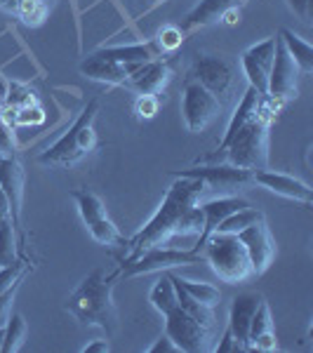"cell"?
<instances>
[{"label": "cell", "instance_id": "6da1fadb", "mask_svg": "<svg viewBox=\"0 0 313 353\" xmlns=\"http://www.w3.org/2000/svg\"><path fill=\"white\" fill-rule=\"evenodd\" d=\"M205 191V184L201 179H191V176H177L172 186L165 193L161 208L156 210V214L146 221V226L141 229L132 241L128 243L130 257L123 261L130 264L139 254H144L151 248H161L170 241L172 236L179 233H196L203 229V212H201V201Z\"/></svg>", "mask_w": 313, "mask_h": 353}, {"label": "cell", "instance_id": "7a4b0ae2", "mask_svg": "<svg viewBox=\"0 0 313 353\" xmlns=\"http://www.w3.org/2000/svg\"><path fill=\"white\" fill-rule=\"evenodd\" d=\"M121 271L106 273L104 269H94L83 278V283L71 292L64 309L76 321L88 327H101L106 334L116 332L118 327V311L113 304V285H116Z\"/></svg>", "mask_w": 313, "mask_h": 353}, {"label": "cell", "instance_id": "3957f363", "mask_svg": "<svg viewBox=\"0 0 313 353\" xmlns=\"http://www.w3.org/2000/svg\"><path fill=\"white\" fill-rule=\"evenodd\" d=\"M273 111L266 104L252 121H248L236 137L229 141V146L221 153L229 165H236L241 170H250V172H259V170L269 168V123Z\"/></svg>", "mask_w": 313, "mask_h": 353}, {"label": "cell", "instance_id": "277c9868", "mask_svg": "<svg viewBox=\"0 0 313 353\" xmlns=\"http://www.w3.org/2000/svg\"><path fill=\"white\" fill-rule=\"evenodd\" d=\"M97 111H99V101L92 99L81 111V116L76 118V123H73L48 151H43L41 156H38V163H43V165H71V163L81 161L83 156H88L90 151H94L97 132H94L92 123L97 118Z\"/></svg>", "mask_w": 313, "mask_h": 353}, {"label": "cell", "instance_id": "5b68a950", "mask_svg": "<svg viewBox=\"0 0 313 353\" xmlns=\"http://www.w3.org/2000/svg\"><path fill=\"white\" fill-rule=\"evenodd\" d=\"M201 252L205 261L212 266V271L226 283L245 281L250 273H252L250 257H248L245 248H243V243L238 241L236 233L214 231L212 236L208 238V243L203 245Z\"/></svg>", "mask_w": 313, "mask_h": 353}, {"label": "cell", "instance_id": "8992f818", "mask_svg": "<svg viewBox=\"0 0 313 353\" xmlns=\"http://www.w3.org/2000/svg\"><path fill=\"white\" fill-rule=\"evenodd\" d=\"M71 196H73V201L78 203V210H81L85 226H88V231L92 233V238L97 243L106 245V248H128L130 241H125L121 236V231L116 229V224L109 219L106 208L99 196H94L92 191H85V189L73 191Z\"/></svg>", "mask_w": 313, "mask_h": 353}, {"label": "cell", "instance_id": "52a82bcc", "mask_svg": "<svg viewBox=\"0 0 313 353\" xmlns=\"http://www.w3.org/2000/svg\"><path fill=\"white\" fill-rule=\"evenodd\" d=\"M205 257L203 252L196 250H172V248H151L144 254H139L134 261L123 266L121 276L134 278V276H146V273L156 271H172L174 266H191V264H203Z\"/></svg>", "mask_w": 313, "mask_h": 353}, {"label": "cell", "instance_id": "ba28073f", "mask_svg": "<svg viewBox=\"0 0 313 353\" xmlns=\"http://www.w3.org/2000/svg\"><path fill=\"white\" fill-rule=\"evenodd\" d=\"M191 81L201 83L205 90H210L219 99V104H226L233 94V85H236V73L233 66L224 57L219 54H201L196 57L189 73Z\"/></svg>", "mask_w": 313, "mask_h": 353}, {"label": "cell", "instance_id": "9c48e42d", "mask_svg": "<svg viewBox=\"0 0 313 353\" xmlns=\"http://www.w3.org/2000/svg\"><path fill=\"white\" fill-rule=\"evenodd\" d=\"M221 111L219 99L210 90H205L201 83L186 81L184 97H181V113H184V123L189 132H203L212 121H217Z\"/></svg>", "mask_w": 313, "mask_h": 353}, {"label": "cell", "instance_id": "30bf717a", "mask_svg": "<svg viewBox=\"0 0 313 353\" xmlns=\"http://www.w3.org/2000/svg\"><path fill=\"white\" fill-rule=\"evenodd\" d=\"M165 334L177 344L179 351H186V353L208 351L210 330L203 327L196 318H191L179 304L170 313H165Z\"/></svg>", "mask_w": 313, "mask_h": 353}, {"label": "cell", "instance_id": "8fae6325", "mask_svg": "<svg viewBox=\"0 0 313 353\" xmlns=\"http://www.w3.org/2000/svg\"><path fill=\"white\" fill-rule=\"evenodd\" d=\"M297 78H299L297 64H294V59L290 57L281 38L276 36V57H273L271 76H269V94H266V99L283 104V101L297 97L299 92Z\"/></svg>", "mask_w": 313, "mask_h": 353}, {"label": "cell", "instance_id": "7c38bea8", "mask_svg": "<svg viewBox=\"0 0 313 353\" xmlns=\"http://www.w3.org/2000/svg\"><path fill=\"white\" fill-rule=\"evenodd\" d=\"M273 57H276V36L248 48L241 57V64L243 71H245L250 88L257 90L264 99L269 94V76H271Z\"/></svg>", "mask_w": 313, "mask_h": 353}, {"label": "cell", "instance_id": "4fadbf2b", "mask_svg": "<svg viewBox=\"0 0 313 353\" xmlns=\"http://www.w3.org/2000/svg\"><path fill=\"white\" fill-rule=\"evenodd\" d=\"M236 236L243 243V248H245L252 273H264L269 269L273 257H276V243H273L266 221L264 219L254 221V224H250L248 229H243Z\"/></svg>", "mask_w": 313, "mask_h": 353}, {"label": "cell", "instance_id": "5bb4252c", "mask_svg": "<svg viewBox=\"0 0 313 353\" xmlns=\"http://www.w3.org/2000/svg\"><path fill=\"white\" fill-rule=\"evenodd\" d=\"M174 176H191L201 179L203 184L212 189H236V186L250 184L254 179V172L241 170L236 165H203V168H189V170H174Z\"/></svg>", "mask_w": 313, "mask_h": 353}, {"label": "cell", "instance_id": "9a60e30c", "mask_svg": "<svg viewBox=\"0 0 313 353\" xmlns=\"http://www.w3.org/2000/svg\"><path fill=\"white\" fill-rule=\"evenodd\" d=\"M0 189L10 201L12 224L21 221V203H24V168L17 156H0Z\"/></svg>", "mask_w": 313, "mask_h": 353}, {"label": "cell", "instance_id": "2e32d148", "mask_svg": "<svg viewBox=\"0 0 313 353\" xmlns=\"http://www.w3.org/2000/svg\"><path fill=\"white\" fill-rule=\"evenodd\" d=\"M139 66L141 64H121V61L106 59V57L94 52L81 64V73L85 78H92V81H99V83L128 85L130 76H132Z\"/></svg>", "mask_w": 313, "mask_h": 353}, {"label": "cell", "instance_id": "e0dca14e", "mask_svg": "<svg viewBox=\"0 0 313 353\" xmlns=\"http://www.w3.org/2000/svg\"><path fill=\"white\" fill-rule=\"evenodd\" d=\"M252 181H257V184H261L264 189L278 193V196L290 198V201H297V203H304V205H309L313 201V191H311L309 184H304V181L294 179V176H290V174L273 172V170H269V168L254 172Z\"/></svg>", "mask_w": 313, "mask_h": 353}, {"label": "cell", "instance_id": "ac0fdd59", "mask_svg": "<svg viewBox=\"0 0 313 353\" xmlns=\"http://www.w3.org/2000/svg\"><path fill=\"white\" fill-rule=\"evenodd\" d=\"M243 208H250L248 201L243 198H214V201H208L205 205H201V212H203V229H201V238L196 243V252H201L203 245L208 243V238L212 236L214 229L224 221L229 214L238 212Z\"/></svg>", "mask_w": 313, "mask_h": 353}, {"label": "cell", "instance_id": "d6986e66", "mask_svg": "<svg viewBox=\"0 0 313 353\" xmlns=\"http://www.w3.org/2000/svg\"><path fill=\"white\" fill-rule=\"evenodd\" d=\"M261 304V294L257 292H243L233 299L231 313H229V330L233 334V339L243 346V351H248V334H250V323L252 316L257 311V306Z\"/></svg>", "mask_w": 313, "mask_h": 353}, {"label": "cell", "instance_id": "ffe728a7", "mask_svg": "<svg viewBox=\"0 0 313 353\" xmlns=\"http://www.w3.org/2000/svg\"><path fill=\"white\" fill-rule=\"evenodd\" d=\"M170 81V64L163 59H153L141 64L130 76L128 88L137 90L139 94H158Z\"/></svg>", "mask_w": 313, "mask_h": 353}, {"label": "cell", "instance_id": "44dd1931", "mask_svg": "<svg viewBox=\"0 0 313 353\" xmlns=\"http://www.w3.org/2000/svg\"><path fill=\"white\" fill-rule=\"evenodd\" d=\"M261 104H264V97H261L254 88H250V85H248V90H245V94H243L241 104H238V109L233 111L231 123H229V128H226L224 139L219 141L217 153H214L212 158H221V153H224V149L229 146V141L233 139V137H236V132L243 128V125H245L248 121H252V118L257 116L259 109H261Z\"/></svg>", "mask_w": 313, "mask_h": 353}, {"label": "cell", "instance_id": "7402d4cb", "mask_svg": "<svg viewBox=\"0 0 313 353\" xmlns=\"http://www.w3.org/2000/svg\"><path fill=\"white\" fill-rule=\"evenodd\" d=\"M97 54L113 61H121V64H146V61L153 59H163L165 52L156 41H149V43L125 45V48H104V50H97Z\"/></svg>", "mask_w": 313, "mask_h": 353}, {"label": "cell", "instance_id": "603a6c76", "mask_svg": "<svg viewBox=\"0 0 313 353\" xmlns=\"http://www.w3.org/2000/svg\"><path fill=\"white\" fill-rule=\"evenodd\" d=\"M238 3H241V0H201V5L186 14V21H184L186 31L221 21V14L229 8H238Z\"/></svg>", "mask_w": 313, "mask_h": 353}, {"label": "cell", "instance_id": "cb8c5ba5", "mask_svg": "<svg viewBox=\"0 0 313 353\" xmlns=\"http://www.w3.org/2000/svg\"><path fill=\"white\" fill-rule=\"evenodd\" d=\"M278 38H281L283 45H285V50L290 52V57L294 59L299 73L311 76L313 73V48L311 45L306 41H301L297 33L290 31V28H281V31H278Z\"/></svg>", "mask_w": 313, "mask_h": 353}, {"label": "cell", "instance_id": "d4e9b609", "mask_svg": "<svg viewBox=\"0 0 313 353\" xmlns=\"http://www.w3.org/2000/svg\"><path fill=\"white\" fill-rule=\"evenodd\" d=\"M168 276H170V281H172L174 285H179L181 290H184V292L189 294L191 299L201 301V304L210 306V309H214V306H217L219 301H221L219 290H217V288H212V285H208V283H193V281H186V278H181V276H177V273H172V271H168Z\"/></svg>", "mask_w": 313, "mask_h": 353}, {"label": "cell", "instance_id": "484cf974", "mask_svg": "<svg viewBox=\"0 0 313 353\" xmlns=\"http://www.w3.org/2000/svg\"><path fill=\"white\" fill-rule=\"evenodd\" d=\"M151 304L156 306V311H161L163 316L177 306V290H174L172 281H170L168 271H163V276L158 278V283L153 285V290H151Z\"/></svg>", "mask_w": 313, "mask_h": 353}, {"label": "cell", "instance_id": "4316f807", "mask_svg": "<svg viewBox=\"0 0 313 353\" xmlns=\"http://www.w3.org/2000/svg\"><path fill=\"white\" fill-rule=\"evenodd\" d=\"M26 332H28V325H26L24 316H19V313L10 316L8 323H5L3 349H0V353H17L19 351L21 344H24V339H26Z\"/></svg>", "mask_w": 313, "mask_h": 353}, {"label": "cell", "instance_id": "83f0119b", "mask_svg": "<svg viewBox=\"0 0 313 353\" xmlns=\"http://www.w3.org/2000/svg\"><path fill=\"white\" fill-rule=\"evenodd\" d=\"M172 285H174V283H172ZM174 290H177V304L181 306V309L189 313L191 318H196V321L201 323L203 327L212 330V325H214V313H212V309H210V306H205V304H201V301L191 299L189 294H186L179 285H174Z\"/></svg>", "mask_w": 313, "mask_h": 353}, {"label": "cell", "instance_id": "f1b7e54d", "mask_svg": "<svg viewBox=\"0 0 313 353\" xmlns=\"http://www.w3.org/2000/svg\"><path fill=\"white\" fill-rule=\"evenodd\" d=\"M259 219H264V212L252 210V208H243V210H238V212L229 214V217L221 221L214 231H219V233H241L243 229H248L250 224H254V221H259Z\"/></svg>", "mask_w": 313, "mask_h": 353}, {"label": "cell", "instance_id": "f546056e", "mask_svg": "<svg viewBox=\"0 0 313 353\" xmlns=\"http://www.w3.org/2000/svg\"><path fill=\"white\" fill-rule=\"evenodd\" d=\"M17 14L21 17V21L28 26L43 24V19L48 17V3L45 0H19L17 3Z\"/></svg>", "mask_w": 313, "mask_h": 353}, {"label": "cell", "instance_id": "4dcf8cb0", "mask_svg": "<svg viewBox=\"0 0 313 353\" xmlns=\"http://www.w3.org/2000/svg\"><path fill=\"white\" fill-rule=\"evenodd\" d=\"M14 229L17 226L12 224V219L5 221L0 226V266H8L17 261V238H14Z\"/></svg>", "mask_w": 313, "mask_h": 353}, {"label": "cell", "instance_id": "1f68e13d", "mask_svg": "<svg viewBox=\"0 0 313 353\" xmlns=\"http://www.w3.org/2000/svg\"><path fill=\"white\" fill-rule=\"evenodd\" d=\"M266 332H273V321H271V311H269V304L261 299V304L257 306L252 316V323H250V334H248V351H250V344L254 339L261 337Z\"/></svg>", "mask_w": 313, "mask_h": 353}, {"label": "cell", "instance_id": "d6a6232c", "mask_svg": "<svg viewBox=\"0 0 313 353\" xmlns=\"http://www.w3.org/2000/svg\"><path fill=\"white\" fill-rule=\"evenodd\" d=\"M26 269H28L26 261H21V259H17V261H12V264H8V266H0V294L8 292L10 288L19 285Z\"/></svg>", "mask_w": 313, "mask_h": 353}, {"label": "cell", "instance_id": "836d02e7", "mask_svg": "<svg viewBox=\"0 0 313 353\" xmlns=\"http://www.w3.org/2000/svg\"><path fill=\"white\" fill-rule=\"evenodd\" d=\"M156 43L161 45L163 52H174L181 43H184V31H179L177 26H163L158 31Z\"/></svg>", "mask_w": 313, "mask_h": 353}, {"label": "cell", "instance_id": "e575fe53", "mask_svg": "<svg viewBox=\"0 0 313 353\" xmlns=\"http://www.w3.org/2000/svg\"><path fill=\"white\" fill-rule=\"evenodd\" d=\"M5 104L8 106H28V104H36V97H33V92L28 88H24V85H17L12 83L8 90V99H5Z\"/></svg>", "mask_w": 313, "mask_h": 353}, {"label": "cell", "instance_id": "d590c367", "mask_svg": "<svg viewBox=\"0 0 313 353\" xmlns=\"http://www.w3.org/2000/svg\"><path fill=\"white\" fill-rule=\"evenodd\" d=\"M45 121V113L38 104L19 106L14 116V125H41Z\"/></svg>", "mask_w": 313, "mask_h": 353}, {"label": "cell", "instance_id": "8d00e7d4", "mask_svg": "<svg viewBox=\"0 0 313 353\" xmlns=\"http://www.w3.org/2000/svg\"><path fill=\"white\" fill-rule=\"evenodd\" d=\"M134 113H137V118H141V121H151V118L158 113L156 94H139V99H137V104H134Z\"/></svg>", "mask_w": 313, "mask_h": 353}, {"label": "cell", "instance_id": "74e56055", "mask_svg": "<svg viewBox=\"0 0 313 353\" xmlns=\"http://www.w3.org/2000/svg\"><path fill=\"white\" fill-rule=\"evenodd\" d=\"M17 139L12 125H8L0 118V156H17Z\"/></svg>", "mask_w": 313, "mask_h": 353}, {"label": "cell", "instance_id": "f35d334b", "mask_svg": "<svg viewBox=\"0 0 313 353\" xmlns=\"http://www.w3.org/2000/svg\"><path fill=\"white\" fill-rule=\"evenodd\" d=\"M17 288H19V285L10 288L8 292L0 294V327H5V323H8V318H10V309H12V301H14Z\"/></svg>", "mask_w": 313, "mask_h": 353}, {"label": "cell", "instance_id": "ab89813d", "mask_svg": "<svg viewBox=\"0 0 313 353\" xmlns=\"http://www.w3.org/2000/svg\"><path fill=\"white\" fill-rule=\"evenodd\" d=\"M217 353H238V351H243V346L238 344L236 339H233V334H231V330L226 327V332H224V337H221V341L217 344V349H214Z\"/></svg>", "mask_w": 313, "mask_h": 353}, {"label": "cell", "instance_id": "60d3db41", "mask_svg": "<svg viewBox=\"0 0 313 353\" xmlns=\"http://www.w3.org/2000/svg\"><path fill=\"white\" fill-rule=\"evenodd\" d=\"M290 10L299 17L301 21H309V14H311V0H287Z\"/></svg>", "mask_w": 313, "mask_h": 353}, {"label": "cell", "instance_id": "b9f144b4", "mask_svg": "<svg viewBox=\"0 0 313 353\" xmlns=\"http://www.w3.org/2000/svg\"><path fill=\"white\" fill-rule=\"evenodd\" d=\"M174 351H179V349H177V344L168 337V334H163V337L149 349V353H174Z\"/></svg>", "mask_w": 313, "mask_h": 353}, {"label": "cell", "instance_id": "7bdbcfd3", "mask_svg": "<svg viewBox=\"0 0 313 353\" xmlns=\"http://www.w3.org/2000/svg\"><path fill=\"white\" fill-rule=\"evenodd\" d=\"M10 219H12V214H10V201H8V196H5V191L0 189V226Z\"/></svg>", "mask_w": 313, "mask_h": 353}, {"label": "cell", "instance_id": "ee69618b", "mask_svg": "<svg viewBox=\"0 0 313 353\" xmlns=\"http://www.w3.org/2000/svg\"><path fill=\"white\" fill-rule=\"evenodd\" d=\"M238 19H241V10H238V8H229L224 14H221V21H224V24H229V26L238 24Z\"/></svg>", "mask_w": 313, "mask_h": 353}, {"label": "cell", "instance_id": "f6af8a7d", "mask_svg": "<svg viewBox=\"0 0 313 353\" xmlns=\"http://www.w3.org/2000/svg\"><path fill=\"white\" fill-rule=\"evenodd\" d=\"M106 351H109V344H106L104 339H101V341H92V344H88L83 349V353H106Z\"/></svg>", "mask_w": 313, "mask_h": 353}, {"label": "cell", "instance_id": "bcb514c9", "mask_svg": "<svg viewBox=\"0 0 313 353\" xmlns=\"http://www.w3.org/2000/svg\"><path fill=\"white\" fill-rule=\"evenodd\" d=\"M8 90H10L8 81H5V78L0 76V104H5V99H8Z\"/></svg>", "mask_w": 313, "mask_h": 353}, {"label": "cell", "instance_id": "7dc6e473", "mask_svg": "<svg viewBox=\"0 0 313 353\" xmlns=\"http://www.w3.org/2000/svg\"><path fill=\"white\" fill-rule=\"evenodd\" d=\"M17 3L19 0H0V8L8 10V12H17Z\"/></svg>", "mask_w": 313, "mask_h": 353}, {"label": "cell", "instance_id": "c3c4849f", "mask_svg": "<svg viewBox=\"0 0 313 353\" xmlns=\"http://www.w3.org/2000/svg\"><path fill=\"white\" fill-rule=\"evenodd\" d=\"M3 334H5V327H0V349H3Z\"/></svg>", "mask_w": 313, "mask_h": 353}, {"label": "cell", "instance_id": "681fc988", "mask_svg": "<svg viewBox=\"0 0 313 353\" xmlns=\"http://www.w3.org/2000/svg\"><path fill=\"white\" fill-rule=\"evenodd\" d=\"M0 109H3V104H0Z\"/></svg>", "mask_w": 313, "mask_h": 353}, {"label": "cell", "instance_id": "f907efd6", "mask_svg": "<svg viewBox=\"0 0 313 353\" xmlns=\"http://www.w3.org/2000/svg\"><path fill=\"white\" fill-rule=\"evenodd\" d=\"M45 3H50V0H45Z\"/></svg>", "mask_w": 313, "mask_h": 353}]
</instances>
